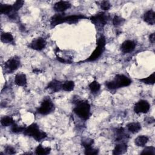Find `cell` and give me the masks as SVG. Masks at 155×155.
<instances>
[{"label":"cell","mask_w":155,"mask_h":155,"mask_svg":"<svg viewBox=\"0 0 155 155\" xmlns=\"http://www.w3.org/2000/svg\"><path fill=\"white\" fill-rule=\"evenodd\" d=\"M131 83V80L124 74H117L114 79L106 82L105 85L110 90H114L120 87H127Z\"/></svg>","instance_id":"1"},{"label":"cell","mask_w":155,"mask_h":155,"mask_svg":"<svg viewBox=\"0 0 155 155\" xmlns=\"http://www.w3.org/2000/svg\"><path fill=\"white\" fill-rule=\"evenodd\" d=\"M74 113L84 120L89 118L90 114V105L87 101L77 100L73 109Z\"/></svg>","instance_id":"2"},{"label":"cell","mask_w":155,"mask_h":155,"mask_svg":"<svg viewBox=\"0 0 155 155\" xmlns=\"http://www.w3.org/2000/svg\"><path fill=\"white\" fill-rule=\"evenodd\" d=\"M23 133L25 135L33 137L37 141H40L47 137L45 133L41 131L36 124H32L25 128Z\"/></svg>","instance_id":"3"},{"label":"cell","mask_w":155,"mask_h":155,"mask_svg":"<svg viewBox=\"0 0 155 155\" xmlns=\"http://www.w3.org/2000/svg\"><path fill=\"white\" fill-rule=\"evenodd\" d=\"M105 43L106 41L105 37L103 36H100L97 41V47L93 51L91 54L89 56V58L85 60V61L91 62L97 59L101 56L105 50V46L106 44Z\"/></svg>","instance_id":"4"},{"label":"cell","mask_w":155,"mask_h":155,"mask_svg":"<svg viewBox=\"0 0 155 155\" xmlns=\"http://www.w3.org/2000/svg\"><path fill=\"white\" fill-rule=\"evenodd\" d=\"M109 18L110 16L108 14L102 12L91 16L90 19L92 23L97 26V27H102L107 23Z\"/></svg>","instance_id":"5"},{"label":"cell","mask_w":155,"mask_h":155,"mask_svg":"<svg viewBox=\"0 0 155 155\" xmlns=\"http://www.w3.org/2000/svg\"><path fill=\"white\" fill-rule=\"evenodd\" d=\"M53 107L54 105L51 100L49 97H47L43 100L37 111L41 114L46 115L53 111Z\"/></svg>","instance_id":"6"},{"label":"cell","mask_w":155,"mask_h":155,"mask_svg":"<svg viewBox=\"0 0 155 155\" xmlns=\"http://www.w3.org/2000/svg\"><path fill=\"white\" fill-rule=\"evenodd\" d=\"M150 108V105L148 101L145 100H140L138 101L134 106V111L137 113H146Z\"/></svg>","instance_id":"7"},{"label":"cell","mask_w":155,"mask_h":155,"mask_svg":"<svg viewBox=\"0 0 155 155\" xmlns=\"http://www.w3.org/2000/svg\"><path fill=\"white\" fill-rule=\"evenodd\" d=\"M20 62L19 59L15 57L8 59L4 64V68L7 72L12 73L15 71L19 66Z\"/></svg>","instance_id":"8"},{"label":"cell","mask_w":155,"mask_h":155,"mask_svg":"<svg viewBox=\"0 0 155 155\" xmlns=\"http://www.w3.org/2000/svg\"><path fill=\"white\" fill-rule=\"evenodd\" d=\"M47 44L46 41L43 38L39 37L36 39H35L32 42L29 44V47L33 50L40 51L44 49Z\"/></svg>","instance_id":"9"},{"label":"cell","mask_w":155,"mask_h":155,"mask_svg":"<svg viewBox=\"0 0 155 155\" xmlns=\"http://www.w3.org/2000/svg\"><path fill=\"white\" fill-rule=\"evenodd\" d=\"M0 12L1 13L7 15L11 18H15L16 13L13 11V5L8 4H0Z\"/></svg>","instance_id":"10"},{"label":"cell","mask_w":155,"mask_h":155,"mask_svg":"<svg viewBox=\"0 0 155 155\" xmlns=\"http://www.w3.org/2000/svg\"><path fill=\"white\" fill-rule=\"evenodd\" d=\"M135 47L136 43L134 41L131 40H127L124 41L122 44L120 46V49L123 53H127L133 51L135 48Z\"/></svg>","instance_id":"11"},{"label":"cell","mask_w":155,"mask_h":155,"mask_svg":"<svg viewBox=\"0 0 155 155\" xmlns=\"http://www.w3.org/2000/svg\"><path fill=\"white\" fill-rule=\"evenodd\" d=\"M93 141L92 140H84L82 142V145L85 149V154H96L98 153V150L94 149L92 147Z\"/></svg>","instance_id":"12"},{"label":"cell","mask_w":155,"mask_h":155,"mask_svg":"<svg viewBox=\"0 0 155 155\" xmlns=\"http://www.w3.org/2000/svg\"><path fill=\"white\" fill-rule=\"evenodd\" d=\"M87 17L83 15H70V16H64L63 18V22H67L69 24L76 23L78 22L79 20L86 19Z\"/></svg>","instance_id":"13"},{"label":"cell","mask_w":155,"mask_h":155,"mask_svg":"<svg viewBox=\"0 0 155 155\" xmlns=\"http://www.w3.org/2000/svg\"><path fill=\"white\" fill-rule=\"evenodd\" d=\"M71 7V4L68 1H60L56 2L54 5V8L58 12H62L69 8Z\"/></svg>","instance_id":"14"},{"label":"cell","mask_w":155,"mask_h":155,"mask_svg":"<svg viewBox=\"0 0 155 155\" xmlns=\"http://www.w3.org/2000/svg\"><path fill=\"white\" fill-rule=\"evenodd\" d=\"M143 20L150 25H154L155 23V13L153 10H148L143 15Z\"/></svg>","instance_id":"15"},{"label":"cell","mask_w":155,"mask_h":155,"mask_svg":"<svg viewBox=\"0 0 155 155\" xmlns=\"http://www.w3.org/2000/svg\"><path fill=\"white\" fill-rule=\"evenodd\" d=\"M62 83H61L60 81L54 79L48 83L47 87L53 92H57L62 89Z\"/></svg>","instance_id":"16"},{"label":"cell","mask_w":155,"mask_h":155,"mask_svg":"<svg viewBox=\"0 0 155 155\" xmlns=\"http://www.w3.org/2000/svg\"><path fill=\"white\" fill-rule=\"evenodd\" d=\"M127 146L125 143L121 142L119 144H117L113 151V154L115 155H119L125 153L127 151Z\"/></svg>","instance_id":"17"},{"label":"cell","mask_w":155,"mask_h":155,"mask_svg":"<svg viewBox=\"0 0 155 155\" xmlns=\"http://www.w3.org/2000/svg\"><path fill=\"white\" fill-rule=\"evenodd\" d=\"M15 82L18 86H24L27 83L26 75L24 73H18L15 78Z\"/></svg>","instance_id":"18"},{"label":"cell","mask_w":155,"mask_h":155,"mask_svg":"<svg viewBox=\"0 0 155 155\" xmlns=\"http://www.w3.org/2000/svg\"><path fill=\"white\" fill-rule=\"evenodd\" d=\"M63 15L62 14H56L54 16H53L50 19V24L52 26L54 27L57 25L61 24L64 23L63 22Z\"/></svg>","instance_id":"19"},{"label":"cell","mask_w":155,"mask_h":155,"mask_svg":"<svg viewBox=\"0 0 155 155\" xmlns=\"http://www.w3.org/2000/svg\"><path fill=\"white\" fill-rule=\"evenodd\" d=\"M127 129L129 131L135 133L139 132L141 129V125L138 122H131L127 125Z\"/></svg>","instance_id":"20"},{"label":"cell","mask_w":155,"mask_h":155,"mask_svg":"<svg viewBox=\"0 0 155 155\" xmlns=\"http://www.w3.org/2000/svg\"><path fill=\"white\" fill-rule=\"evenodd\" d=\"M148 140V137L146 136H139L135 139V144L138 147H144Z\"/></svg>","instance_id":"21"},{"label":"cell","mask_w":155,"mask_h":155,"mask_svg":"<svg viewBox=\"0 0 155 155\" xmlns=\"http://www.w3.org/2000/svg\"><path fill=\"white\" fill-rule=\"evenodd\" d=\"M1 40L4 43H11L13 41V37L12 33L9 32H4L1 35Z\"/></svg>","instance_id":"22"},{"label":"cell","mask_w":155,"mask_h":155,"mask_svg":"<svg viewBox=\"0 0 155 155\" xmlns=\"http://www.w3.org/2000/svg\"><path fill=\"white\" fill-rule=\"evenodd\" d=\"M74 82L71 81H67L62 83V89L65 91H71L74 89Z\"/></svg>","instance_id":"23"},{"label":"cell","mask_w":155,"mask_h":155,"mask_svg":"<svg viewBox=\"0 0 155 155\" xmlns=\"http://www.w3.org/2000/svg\"><path fill=\"white\" fill-rule=\"evenodd\" d=\"M1 123L2 125H3L4 127H8V126L12 125L13 124H14L15 121L12 117L8 116H4L1 119Z\"/></svg>","instance_id":"24"},{"label":"cell","mask_w":155,"mask_h":155,"mask_svg":"<svg viewBox=\"0 0 155 155\" xmlns=\"http://www.w3.org/2000/svg\"><path fill=\"white\" fill-rule=\"evenodd\" d=\"M51 148L50 147H43L41 145H38L35 150L37 154H47L50 152Z\"/></svg>","instance_id":"25"},{"label":"cell","mask_w":155,"mask_h":155,"mask_svg":"<svg viewBox=\"0 0 155 155\" xmlns=\"http://www.w3.org/2000/svg\"><path fill=\"white\" fill-rule=\"evenodd\" d=\"M140 81L146 84H149V85L154 84V81H155V73H153L148 77L141 79H140Z\"/></svg>","instance_id":"26"},{"label":"cell","mask_w":155,"mask_h":155,"mask_svg":"<svg viewBox=\"0 0 155 155\" xmlns=\"http://www.w3.org/2000/svg\"><path fill=\"white\" fill-rule=\"evenodd\" d=\"M89 88L91 92L96 93L100 90L101 85L96 81H94L89 84Z\"/></svg>","instance_id":"27"},{"label":"cell","mask_w":155,"mask_h":155,"mask_svg":"<svg viewBox=\"0 0 155 155\" xmlns=\"http://www.w3.org/2000/svg\"><path fill=\"white\" fill-rule=\"evenodd\" d=\"M24 130H25V127L19 126L16 125L15 123L12 125L11 130L14 133H19L24 132Z\"/></svg>","instance_id":"28"},{"label":"cell","mask_w":155,"mask_h":155,"mask_svg":"<svg viewBox=\"0 0 155 155\" xmlns=\"http://www.w3.org/2000/svg\"><path fill=\"white\" fill-rule=\"evenodd\" d=\"M24 1L21 0H18L16 1L13 5V11L15 13H17V12L23 6L24 4Z\"/></svg>","instance_id":"29"},{"label":"cell","mask_w":155,"mask_h":155,"mask_svg":"<svg viewBox=\"0 0 155 155\" xmlns=\"http://www.w3.org/2000/svg\"><path fill=\"white\" fill-rule=\"evenodd\" d=\"M124 22V19L121 17L115 15L113 18V24L114 26H119Z\"/></svg>","instance_id":"30"},{"label":"cell","mask_w":155,"mask_h":155,"mask_svg":"<svg viewBox=\"0 0 155 155\" xmlns=\"http://www.w3.org/2000/svg\"><path fill=\"white\" fill-rule=\"evenodd\" d=\"M155 154V148L153 147H145L142 152L141 153V154Z\"/></svg>","instance_id":"31"},{"label":"cell","mask_w":155,"mask_h":155,"mask_svg":"<svg viewBox=\"0 0 155 155\" xmlns=\"http://www.w3.org/2000/svg\"><path fill=\"white\" fill-rule=\"evenodd\" d=\"M110 7H111L110 3L108 1H102L101 2V7L104 11L108 10L110 8Z\"/></svg>","instance_id":"32"},{"label":"cell","mask_w":155,"mask_h":155,"mask_svg":"<svg viewBox=\"0 0 155 155\" xmlns=\"http://www.w3.org/2000/svg\"><path fill=\"white\" fill-rule=\"evenodd\" d=\"M5 151L6 153L8 154H13L15 153V148L10 145H8L5 148Z\"/></svg>","instance_id":"33"},{"label":"cell","mask_w":155,"mask_h":155,"mask_svg":"<svg viewBox=\"0 0 155 155\" xmlns=\"http://www.w3.org/2000/svg\"><path fill=\"white\" fill-rule=\"evenodd\" d=\"M149 39H150V41L151 43H153H153L154 42V41H155L154 33H151V34L150 35Z\"/></svg>","instance_id":"34"}]
</instances>
